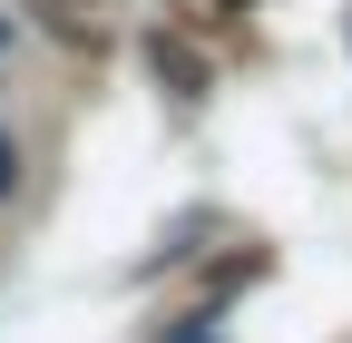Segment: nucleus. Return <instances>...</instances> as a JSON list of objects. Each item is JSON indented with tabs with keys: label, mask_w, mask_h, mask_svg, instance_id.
Wrapping results in <instances>:
<instances>
[{
	"label": "nucleus",
	"mask_w": 352,
	"mask_h": 343,
	"mask_svg": "<svg viewBox=\"0 0 352 343\" xmlns=\"http://www.w3.org/2000/svg\"><path fill=\"white\" fill-rule=\"evenodd\" d=\"M10 177H20V147H10V127H0V196H10Z\"/></svg>",
	"instance_id": "nucleus-1"
}]
</instances>
